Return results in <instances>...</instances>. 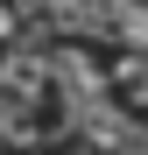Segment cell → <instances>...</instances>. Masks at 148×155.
Instances as JSON below:
<instances>
[{"instance_id": "2", "label": "cell", "mask_w": 148, "mask_h": 155, "mask_svg": "<svg viewBox=\"0 0 148 155\" xmlns=\"http://www.w3.org/2000/svg\"><path fill=\"white\" fill-rule=\"evenodd\" d=\"M71 155H92V148H71Z\"/></svg>"}, {"instance_id": "1", "label": "cell", "mask_w": 148, "mask_h": 155, "mask_svg": "<svg viewBox=\"0 0 148 155\" xmlns=\"http://www.w3.org/2000/svg\"><path fill=\"white\" fill-rule=\"evenodd\" d=\"M134 155H148V141H134Z\"/></svg>"}]
</instances>
